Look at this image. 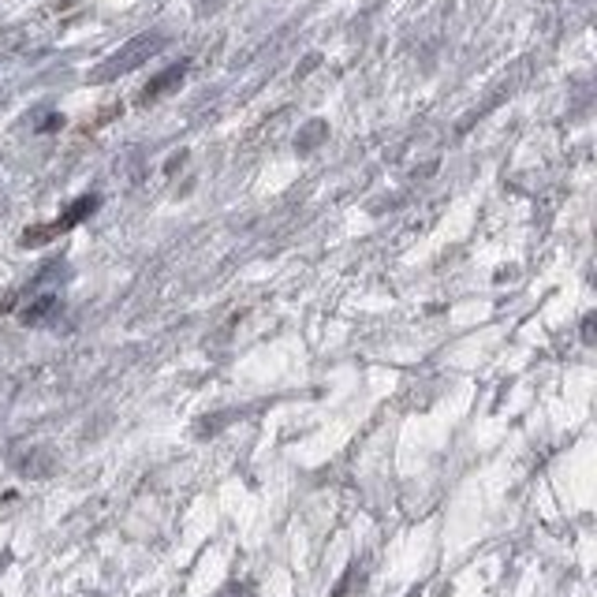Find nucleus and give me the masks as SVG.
I'll return each instance as SVG.
<instances>
[{"label":"nucleus","instance_id":"f257e3e1","mask_svg":"<svg viewBox=\"0 0 597 597\" xmlns=\"http://www.w3.org/2000/svg\"><path fill=\"white\" fill-rule=\"evenodd\" d=\"M165 46H169V34H165V30H146V34L131 37L124 49H116L108 60H101V64L90 71V83H112V78H119V75H128V71L142 67L153 53H161Z\"/></svg>","mask_w":597,"mask_h":597},{"label":"nucleus","instance_id":"f03ea898","mask_svg":"<svg viewBox=\"0 0 597 597\" xmlns=\"http://www.w3.org/2000/svg\"><path fill=\"white\" fill-rule=\"evenodd\" d=\"M98 210V194H83L78 202H71L67 210H64V217L57 221V224H49V228H34V232H26L23 235V243L30 247V243H42V239H53V235H60V232H67V228H75L83 217H90Z\"/></svg>","mask_w":597,"mask_h":597},{"label":"nucleus","instance_id":"7ed1b4c3","mask_svg":"<svg viewBox=\"0 0 597 597\" xmlns=\"http://www.w3.org/2000/svg\"><path fill=\"white\" fill-rule=\"evenodd\" d=\"M183 75H187V60H180V64L165 67L161 75H153L149 83H146V90H142V101H157V98H165L169 90H176V87L183 83Z\"/></svg>","mask_w":597,"mask_h":597},{"label":"nucleus","instance_id":"20e7f679","mask_svg":"<svg viewBox=\"0 0 597 597\" xmlns=\"http://www.w3.org/2000/svg\"><path fill=\"white\" fill-rule=\"evenodd\" d=\"M57 310H60V299H57V295H37V299L19 314V322H23V325H42V322H49Z\"/></svg>","mask_w":597,"mask_h":597},{"label":"nucleus","instance_id":"39448f33","mask_svg":"<svg viewBox=\"0 0 597 597\" xmlns=\"http://www.w3.org/2000/svg\"><path fill=\"white\" fill-rule=\"evenodd\" d=\"M325 135H329L325 119H310V124L299 131V139H295V149H299V153H310V149L322 146V139H325Z\"/></svg>","mask_w":597,"mask_h":597},{"label":"nucleus","instance_id":"423d86ee","mask_svg":"<svg viewBox=\"0 0 597 597\" xmlns=\"http://www.w3.org/2000/svg\"><path fill=\"white\" fill-rule=\"evenodd\" d=\"M582 340L593 344V314H586V322H582Z\"/></svg>","mask_w":597,"mask_h":597}]
</instances>
